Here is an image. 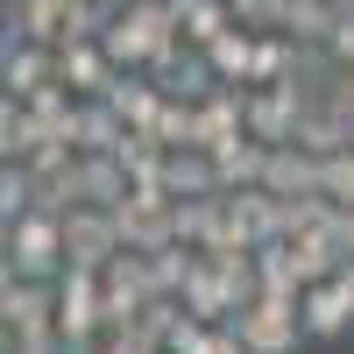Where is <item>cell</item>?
Returning <instances> with one entry per match:
<instances>
[{
	"instance_id": "obj_1",
	"label": "cell",
	"mask_w": 354,
	"mask_h": 354,
	"mask_svg": "<svg viewBox=\"0 0 354 354\" xmlns=\"http://www.w3.org/2000/svg\"><path fill=\"white\" fill-rule=\"evenodd\" d=\"M64 270H71V248H64V213L57 205H28L21 220H8V277L57 283Z\"/></svg>"
},
{
	"instance_id": "obj_2",
	"label": "cell",
	"mask_w": 354,
	"mask_h": 354,
	"mask_svg": "<svg viewBox=\"0 0 354 354\" xmlns=\"http://www.w3.org/2000/svg\"><path fill=\"white\" fill-rule=\"evenodd\" d=\"M227 326L248 340V354H298V340H312V333H305V312H298L290 290H255Z\"/></svg>"
},
{
	"instance_id": "obj_9",
	"label": "cell",
	"mask_w": 354,
	"mask_h": 354,
	"mask_svg": "<svg viewBox=\"0 0 354 354\" xmlns=\"http://www.w3.org/2000/svg\"><path fill=\"white\" fill-rule=\"evenodd\" d=\"M8 36L64 43L71 36V0H8Z\"/></svg>"
},
{
	"instance_id": "obj_22",
	"label": "cell",
	"mask_w": 354,
	"mask_h": 354,
	"mask_svg": "<svg viewBox=\"0 0 354 354\" xmlns=\"http://www.w3.org/2000/svg\"><path fill=\"white\" fill-rule=\"evenodd\" d=\"M340 248L354 255V213H340Z\"/></svg>"
},
{
	"instance_id": "obj_15",
	"label": "cell",
	"mask_w": 354,
	"mask_h": 354,
	"mask_svg": "<svg viewBox=\"0 0 354 354\" xmlns=\"http://www.w3.org/2000/svg\"><path fill=\"white\" fill-rule=\"evenodd\" d=\"M205 64L220 71V85H255V28H241V21H234L227 36L205 50Z\"/></svg>"
},
{
	"instance_id": "obj_20",
	"label": "cell",
	"mask_w": 354,
	"mask_h": 354,
	"mask_svg": "<svg viewBox=\"0 0 354 354\" xmlns=\"http://www.w3.org/2000/svg\"><path fill=\"white\" fill-rule=\"evenodd\" d=\"M198 354H248V340L234 333V326H213V333H205V347H198Z\"/></svg>"
},
{
	"instance_id": "obj_12",
	"label": "cell",
	"mask_w": 354,
	"mask_h": 354,
	"mask_svg": "<svg viewBox=\"0 0 354 354\" xmlns=\"http://www.w3.org/2000/svg\"><path fill=\"white\" fill-rule=\"evenodd\" d=\"M128 142V121H121V106L113 100H85L78 106V149L85 156H113Z\"/></svg>"
},
{
	"instance_id": "obj_13",
	"label": "cell",
	"mask_w": 354,
	"mask_h": 354,
	"mask_svg": "<svg viewBox=\"0 0 354 354\" xmlns=\"http://www.w3.org/2000/svg\"><path fill=\"white\" fill-rule=\"evenodd\" d=\"M78 192H85V205H121L135 192V177L121 156H78Z\"/></svg>"
},
{
	"instance_id": "obj_16",
	"label": "cell",
	"mask_w": 354,
	"mask_h": 354,
	"mask_svg": "<svg viewBox=\"0 0 354 354\" xmlns=\"http://www.w3.org/2000/svg\"><path fill=\"white\" fill-rule=\"evenodd\" d=\"M319 192H326L340 213H354V142H347V149H333L326 163H319Z\"/></svg>"
},
{
	"instance_id": "obj_23",
	"label": "cell",
	"mask_w": 354,
	"mask_h": 354,
	"mask_svg": "<svg viewBox=\"0 0 354 354\" xmlns=\"http://www.w3.org/2000/svg\"><path fill=\"white\" fill-rule=\"evenodd\" d=\"M100 8H121V0H100Z\"/></svg>"
},
{
	"instance_id": "obj_21",
	"label": "cell",
	"mask_w": 354,
	"mask_h": 354,
	"mask_svg": "<svg viewBox=\"0 0 354 354\" xmlns=\"http://www.w3.org/2000/svg\"><path fill=\"white\" fill-rule=\"evenodd\" d=\"M333 283H340V290H347V298H354V255L340 262V277H333Z\"/></svg>"
},
{
	"instance_id": "obj_10",
	"label": "cell",
	"mask_w": 354,
	"mask_h": 354,
	"mask_svg": "<svg viewBox=\"0 0 354 354\" xmlns=\"http://www.w3.org/2000/svg\"><path fill=\"white\" fill-rule=\"evenodd\" d=\"M262 185H270L277 198H312L319 192V156L298 149V142H283V149H270V170H262Z\"/></svg>"
},
{
	"instance_id": "obj_8",
	"label": "cell",
	"mask_w": 354,
	"mask_h": 354,
	"mask_svg": "<svg viewBox=\"0 0 354 354\" xmlns=\"http://www.w3.org/2000/svg\"><path fill=\"white\" fill-rule=\"evenodd\" d=\"M298 312H305V333L312 340H340L347 326H354V298L326 277V283H305L298 290Z\"/></svg>"
},
{
	"instance_id": "obj_17",
	"label": "cell",
	"mask_w": 354,
	"mask_h": 354,
	"mask_svg": "<svg viewBox=\"0 0 354 354\" xmlns=\"http://www.w3.org/2000/svg\"><path fill=\"white\" fill-rule=\"evenodd\" d=\"M28 205H36V177H28L21 163H8L0 170V220H21Z\"/></svg>"
},
{
	"instance_id": "obj_24",
	"label": "cell",
	"mask_w": 354,
	"mask_h": 354,
	"mask_svg": "<svg viewBox=\"0 0 354 354\" xmlns=\"http://www.w3.org/2000/svg\"><path fill=\"white\" fill-rule=\"evenodd\" d=\"M347 135H354V121H347Z\"/></svg>"
},
{
	"instance_id": "obj_25",
	"label": "cell",
	"mask_w": 354,
	"mask_h": 354,
	"mask_svg": "<svg viewBox=\"0 0 354 354\" xmlns=\"http://www.w3.org/2000/svg\"><path fill=\"white\" fill-rule=\"evenodd\" d=\"M156 354H163V347H156Z\"/></svg>"
},
{
	"instance_id": "obj_18",
	"label": "cell",
	"mask_w": 354,
	"mask_h": 354,
	"mask_svg": "<svg viewBox=\"0 0 354 354\" xmlns=\"http://www.w3.org/2000/svg\"><path fill=\"white\" fill-rule=\"evenodd\" d=\"M283 15H290V0H234L241 28H283Z\"/></svg>"
},
{
	"instance_id": "obj_7",
	"label": "cell",
	"mask_w": 354,
	"mask_h": 354,
	"mask_svg": "<svg viewBox=\"0 0 354 354\" xmlns=\"http://www.w3.org/2000/svg\"><path fill=\"white\" fill-rule=\"evenodd\" d=\"M0 85H8L15 100H28V93H43V85H57V43L8 36V57H0Z\"/></svg>"
},
{
	"instance_id": "obj_3",
	"label": "cell",
	"mask_w": 354,
	"mask_h": 354,
	"mask_svg": "<svg viewBox=\"0 0 354 354\" xmlns=\"http://www.w3.org/2000/svg\"><path fill=\"white\" fill-rule=\"evenodd\" d=\"M0 319H8V340L15 347H64V333H57V283L8 277V290H0Z\"/></svg>"
},
{
	"instance_id": "obj_19",
	"label": "cell",
	"mask_w": 354,
	"mask_h": 354,
	"mask_svg": "<svg viewBox=\"0 0 354 354\" xmlns=\"http://www.w3.org/2000/svg\"><path fill=\"white\" fill-rule=\"evenodd\" d=\"M319 57H326V64H340V71H354V8L340 15V28L326 36V50H319Z\"/></svg>"
},
{
	"instance_id": "obj_6",
	"label": "cell",
	"mask_w": 354,
	"mask_h": 354,
	"mask_svg": "<svg viewBox=\"0 0 354 354\" xmlns=\"http://www.w3.org/2000/svg\"><path fill=\"white\" fill-rule=\"evenodd\" d=\"M113 78H121V64L106 57L100 36H71V43H57V85H71L78 100H106Z\"/></svg>"
},
{
	"instance_id": "obj_5",
	"label": "cell",
	"mask_w": 354,
	"mask_h": 354,
	"mask_svg": "<svg viewBox=\"0 0 354 354\" xmlns=\"http://www.w3.org/2000/svg\"><path fill=\"white\" fill-rule=\"evenodd\" d=\"M64 248H71V270H106V262L128 248L113 205H71L64 213Z\"/></svg>"
},
{
	"instance_id": "obj_4",
	"label": "cell",
	"mask_w": 354,
	"mask_h": 354,
	"mask_svg": "<svg viewBox=\"0 0 354 354\" xmlns=\"http://www.w3.org/2000/svg\"><path fill=\"white\" fill-rule=\"evenodd\" d=\"M113 220H121V241L135 255H156V248L177 241V198L163 185H135L121 205H113Z\"/></svg>"
},
{
	"instance_id": "obj_14",
	"label": "cell",
	"mask_w": 354,
	"mask_h": 354,
	"mask_svg": "<svg viewBox=\"0 0 354 354\" xmlns=\"http://www.w3.org/2000/svg\"><path fill=\"white\" fill-rule=\"evenodd\" d=\"M340 0H290V15H283V36L290 43H305V50H326V36L340 28Z\"/></svg>"
},
{
	"instance_id": "obj_11",
	"label": "cell",
	"mask_w": 354,
	"mask_h": 354,
	"mask_svg": "<svg viewBox=\"0 0 354 354\" xmlns=\"http://www.w3.org/2000/svg\"><path fill=\"white\" fill-rule=\"evenodd\" d=\"M213 163H220V192H255V185H262V170H270V142L234 135L227 149H213Z\"/></svg>"
}]
</instances>
